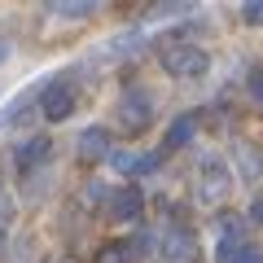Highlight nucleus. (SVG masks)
Wrapping results in <instances>:
<instances>
[{"label":"nucleus","mask_w":263,"mask_h":263,"mask_svg":"<svg viewBox=\"0 0 263 263\" xmlns=\"http://www.w3.org/2000/svg\"><path fill=\"white\" fill-rule=\"evenodd\" d=\"M114 119H119V127L123 132H145L154 123V92L149 88H141V84H132V88H123L119 92V101H114Z\"/></svg>","instance_id":"f257e3e1"},{"label":"nucleus","mask_w":263,"mask_h":263,"mask_svg":"<svg viewBox=\"0 0 263 263\" xmlns=\"http://www.w3.org/2000/svg\"><path fill=\"white\" fill-rule=\"evenodd\" d=\"M158 62H162V70L176 75V79H202L211 70L206 48H197V44H162L158 48Z\"/></svg>","instance_id":"f03ea898"},{"label":"nucleus","mask_w":263,"mask_h":263,"mask_svg":"<svg viewBox=\"0 0 263 263\" xmlns=\"http://www.w3.org/2000/svg\"><path fill=\"white\" fill-rule=\"evenodd\" d=\"M75 105H79V88L70 84L66 75L40 84V114H44L48 123H66L70 114H75Z\"/></svg>","instance_id":"7ed1b4c3"},{"label":"nucleus","mask_w":263,"mask_h":263,"mask_svg":"<svg viewBox=\"0 0 263 263\" xmlns=\"http://www.w3.org/2000/svg\"><path fill=\"white\" fill-rule=\"evenodd\" d=\"M145 215V193L136 184H119L105 193V219H114V224H132V219Z\"/></svg>","instance_id":"20e7f679"},{"label":"nucleus","mask_w":263,"mask_h":263,"mask_svg":"<svg viewBox=\"0 0 263 263\" xmlns=\"http://www.w3.org/2000/svg\"><path fill=\"white\" fill-rule=\"evenodd\" d=\"M48 158H53V141H48L44 132L40 136H27L22 145H13V167H18V176H35Z\"/></svg>","instance_id":"39448f33"},{"label":"nucleus","mask_w":263,"mask_h":263,"mask_svg":"<svg viewBox=\"0 0 263 263\" xmlns=\"http://www.w3.org/2000/svg\"><path fill=\"white\" fill-rule=\"evenodd\" d=\"M110 145H114V136H110V127H101V123H92V127H84L79 132V141H75V154L84 162H101V158H110Z\"/></svg>","instance_id":"423d86ee"},{"label":"nucleus","mask_w":263,"mask_h":263,"mask_svg":"<svg viewBox=\"0 0 263 263\" xmlns=\"http://www.w3.org/2000/svg\"><path fill=\"white\" fill-rule=\"evenodd\" d=\"M215 263H263V250L250 246V241H241L233 228H224V237L215 246Z\"/></svg>","instance_id":"0eeeda50"},{"label":"nucleus","mask_w":263,"mask_h":263,"mask_svg":"<svg viewBox=\"0 0 263 263\" xmlns=\"http://www.w3.org/2000/svg\"><path fill=\"white\" fill-rule=\"evenodd\" d=\"M110 162H114L119 176H149V171L162 167V154H127V149H114Z\"/></svg>","instance_id":"6e6552de"},{"label":"nucleus","mask_w":263,"mask_h":263,"mask_svg":"<svg viewBox=\"0 0 263 263\" xmlns=\"http://www.w3.org/2000/svg\"><path fill=\"white\" fill-rule=\"evenodd\" d=\"M224 193H228V167L219 158H206L202 162V197L206 202H219Z\"/></svg>","instance_id":"1a4fd4ad"},{"label":"nucleus","mask_w":263,"mask_h":263,"mask_svg":"<svg viewBox=\"0 0 263 263\" xmlns=\"http://www.w3.org/2000/svg\"><path fill=\"white\" fill-rule=\"evenodd\" d=\"M197 136V114H180V119H171L167 136H162V149H180V145H189Z\"/></svg>","instance_id":"9d476101"},{"label":"nucleus","mask_w":263,"mask_h":263,"mask_svg":"<svg viewBox=\"0 0 263 263\" xmlns=\"http://www.w3.org/2000/svg\"><path fill=\"white\" fill-rule=\"evenodd\" d=\"M193 259V233L189 228H176L167 237V263H189Z\"/></svg>","instance_id":"9b49d317"},{"label":"nucleus","mask_w":263,"mask_h":263,"mask_svg":"<svg viewBox=\"0 0 263 263\" xmlns=\"http://www.w3.org/2000/svg\"><path fill=\"white\" fill-rule=\"evenodd\" d=\"M97 263H136L132 241H105L101 250H97Z\"/></svg>","instance_id":"f8f14e48"},{"label":"nucleus","mask_w":263,"mask_h":263,"mask_svg":"<svg viewBox=\"0 0 263 263\" xmlns=\"http://www.w3.org/2000/svg\"><path fill=\"white\" fill-rule=\"evenodd\" d=\"M92 9H97V5H88V0H79V5H75V0H57V5H53L57 18H92Z\"/></svg>","instance_id":"ddd939ff"},{"label":"nucleus","mask_w":263,"mask_h":263,"mask_svg":"<svg viewBox=\"0 0 263 263\" xmlns=\"http://www.w3.org/2000/svg\"><path fill=\"white\" fill-rule=\"evenodd\" d=\"M246 97H250V101L263 110V66H254L250 75H246Z\"/></svg>","instance_id":"4468645a"},{"label":"nucleus","mask_w":263,"mask_h":263,"mask_svg":"<svg viewBox=\"0 0 263 263\" xmlns=\"http://www.w3.org/2000/svg\"><path fill=\"white\" fill-rule=\"evenodd\" d=\"M241 171H246V176H263V154L259 149H250V145H241Z\"/></svg>","instance_id":"2eb2a0df"},{"label":"nucleus","mask_w":263,"mask_h":263,"mask_svg":"<svg viewBox=\"0 0 263 263\" xmlns=\"http://www.w3.org/2000/svg\"><path fill=\"white\" fill-rule=\"evenodd\" d=\"M241 22H250V27H263V0H250V5H241Z\"/></svg>","instance_id":"dca6fc26"},{"label":"nucleus","mask_w":263,"mask_h":263,"mask_svg":"<svg viewBox=\"0 0 263 263\" xmlns=\"http://www.w3.org/2000/svg\"><path fill=\"white\" fill-rule=\"evenodd\" d=\"M246 215H250V224H254V228H263V197H254Z\"/></svg>","instance_id":"f3484780"},{"label":"nucleus","mask_w":263,"mask_h":263,"mask_svg":"<svg viewBox=\"0 0 263 263\" xmlns=\"http://www.w3.org/2000/svg\"><path fill=\"white\" fill-rule=\"evenodd\" d=\"M5 57H9V44H5V40H0V62H5Z\"/></svg>","instance_id":"a211bd4d"},{"label":"nucleus","mask_w":263,"mask_h":263,"mask_svg":"<svg viewBox=\"0 0 263 263\" xmlns=\"http://www.w3.org/2000/svg\"><path fill=\"white\" fill-rule=\"evenodd\" d=\"M0 241H5V228H0Z\"/></svg>","instance_id":"6ab92c4d"}]
</instances>
